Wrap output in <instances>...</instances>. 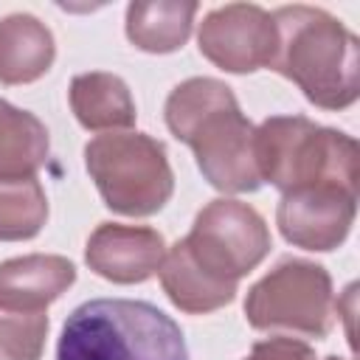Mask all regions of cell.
<instances>
[{
    "mask_svg": "<svg viewBox=\"0 0 360 360\" xmlns=\"http://www.w3.org/2000/svg\"><path fill=\"white\" fill-rule=\"evenodd\" d=\"M169 129L194 149L202 177L222 191H253L262 186L253 135L228 84L217 79H188L166 98Z\"/></svg>",
    "mask_w": 360,
    "mask_h": 360,
    "instance_id": "6da1fadb",
    "label": "cell"
},
{
    "mask_svg": "<svg viewBox=\"0 0 360 360\" xmlns=\"http://www.w3.org/2000/svg\"><path fill=\"white\" fill-rule=\"evenodd\" d=\"M276 56L273 70L295 82L304 96L323 110H343L360 90L357 37L332 14L312 6H284L273 14Z\"/></svg>",
    "mask_w": 360,
    "mask_h": 360,
    "instance_id": "7a4b0ae2",
    "label": "cell"
},
{
    "mask_svg": "<svg viewBox=\"0 0 360 360\" xmlns=\"http://www.w3.org/2000/svg\"><path fill=\"white\" fill-rule=\"evenodd\" d=\"M56 360H188L180 326L146 301L96 298L76 307Z\"/></svg>",
    "mask_w": 360,
    "mask_h": 360,
    "instance_id": "3957f363",
    "label": "cell"
},
{
    "mask_svg": "<svg viewBox=\"0 0 360 360\" xmlns=\"http://www.w3.org/2000/svg\"><path fill=\"white\" fill-rule=\"evenodd\" d=\"M259 177L284 194L332 183L357 191V143L304 115H273L253 135Z\"/></svg>",
    "mask_w": 360,
    "mask_h": 360,
    "instance_id": "277c9868",
    "label": "cell"
},
{
    "mask_svg": "<svg viewBox=\"0 0 360 360\" xmlns=\"http://www.w3.org/2000/svg\"><path fill=\"white\" fill-rule=\"evenodd\" d=\"M84 166L104 202L118 214H155L174 188L163 146L141 132H107L93 138L84 146Z\"/></svg>",
    "mask_w": 360,
    "mask_h": 360,
    "instance_id": "5b68a950",
    "label": "cell"
},
{
    "mask_svg": "<svg viewBox=\"0 0 360 360\" xmlns=\"http://www.w3.org/2000/svg\"><path fill=\"white\" fill-rule=\"evenodd\" d=\"M332 281L321 264L284 262L267 273L245 301L248 323L256 329H290L323 338L332 329Z\"/></svg>",
    "mask_w": 360,
    "mask_h": 360,
    "instance_id": "8992f818",
    "label": "cell"
},
{
    "mask_svg": "<svg viewBox=\"0 0 360 360\" xmlns=\"http://www.w3.org/2000/svg\"><path fill=\"white\" fill-rule=\"evenodd\" d=\"M194 264L214 281L236 287L270 250V233L264 219L239 200L208 202L186 239H180Z\"/></svg>",
    "mask_w": 360,
    "mask_h": 360,
    "instance_id": "52a82bcc",
    "label": "cell"
},
{
    "mask_svg": "<svg viewBox=\"0 0 360 360\" xmlns=\"http://www.w3.org/2000/svg\"><path fill=\"white\" fill-rule=\"evenodd\" d=\"M276 22L259 6L233 3L211 11L200 25V51L222 70L250 73L276 56Z\"/></svg>",
    "mask_w": 360,
    "mask_h": 360,
    "instance_id": "ba28073f",
    "label": "cell"
},
{
    "mask_svg": "<svg viewBox=\"0 0 360 360\" xmlns=\"http://www.w3.org/2000/svg\"><path fill=\"white\" fill-rule=\"evenodd\" d=\"M357 191L332 183L292 188L278 202V228L287 242L307 250L338 248L354 222Z\"/></svg>",
    "mask_w": 360,
    "mask_h": 360,
    "instance_id": "9c48e42d",
    "label": "cell"
},
{
    "mask_svg": "<svg viewBox=\"0 0 360 360\" xmlns=\"http://www.w3.org/2000/svg\"><path fill=\"white\" fill-rule=\"evenodd\" d=\"M84 256L90 270H96L101 278L118 284H135L158 273L166 248H163V236L152 228L104 222L87 239Z\"/></svg>",
    "mask_w": 360,
    "mask_h": 360,
    "instance_id": "30bf717a",
    "label": "cell"
},
{
    "mask_svg": "<svg viewBox=\"0 0 360 360\" xmlns=\"http://www.w3.org/2000/svg\"><path fill=\"white\" fill-rule=\"evenodd\" d=\"M76 278V267L65 256H22L0 264V307L42 312Z\"/></svg>",
    "mask_w": 360,
    "mask_h": 360,
    "instance_id": "8fae6325",
    "label": "cell"
},
{
    "mask_svg": "<svg viewBox=\"0 0 360 360\" xmlns=\"http://www.w3.org/2000/svg\"><path fill=\"white\" fill-rule=\"evenodd\" d=\"M53 62V37L31 14L0 20V82L22 84L39 79Z\"/></svg>",
    "mask_w": 360,
    "mask_h": 360,
    "instance_id": "7c38bea8",
    "label": "cell"
},
{
    "mask_svg": "<svg viewBox=\"0 0 360 360\" xmlns=\"http://www.w3.org/2000/svg\"><path fill=\"white\" fill-rule=\"evenodd\" d=\"M70 107L87 129H124L135 121L129 87L112 73H82L70 82Z\"/></svg>",
    "mask_w": 360,
    "mask_h": 360,
    "instance_id": "4fadbf2b",
    "label": "cell"
},
{
    "mask_svg": "<svg viewBox=\"0 0 360 360\" xmlns=\"http://www.w3.org/2000/svg\"><path fill=\"white\" fill-rule=\"evenodd\" d=\"M158 273H160L163 290L172 298V304L186 312H214V309L225 307L236 292V287L219 284L208 273H202L194 264V259L188 256L183 242H177L163 256Z\"/></svg>",
    "mask_w": 360,
    "mask_h": 360,
    "instance_id": "5bb4252c",
    "label": "cell"
},
{
    "mask_svg": "<svg viewBox=\"0 0 360 360\" xmlns=\"http://www.w3.org/2000/svg\"><path fill=\"white\" fill-rule=\"evenodd\" d=\"M48 160L45 124L0 98V177H34Z\"/></svg>",
    "mask_w": 360,
    "mask_h": 360,
    "instance_id": "9a60e30c",
    "label": "cell"
},
{
    "mask_svg": "<svg viewBox=\"0 0 360 360\" xmlns=\"http://www.w3.org/2000/svg\"><path fill=\"white\" fill-rule=\"evenodd\" d=\"M197 3H132L127 8V37L149 53H169L188 39Z\"/></svg>",
    "mask_w": 360,
    "mask_h": 360,
    "instance_id": "2e32d148",
    "label": "cell"
},
{
    "mask_svg": "<svg viewBox=\"0 0 360 360\" xmlns=\"http://www.w3.org/2000/svg\"><path fill=\"white\" fill-rule=\"evenodd\" d=\"M48 219V200L34 177H0V239H31Z\"/></svg>",
    "mask_w": 360,
    "mask_h": 360,
    "instance_id": "e0dca14e",
    "label": "cell"
},
{
    "mask_svg": "<svg viewBox=\"0 0 360 360\" xmlns=\"http://www.w3.org/2000/svg\"><path fill=\"white\" fill-rule=\"evenodd\" d=\"M48 335V315L0 307V360H39Z\"/></svg>",
    "mask_w": 360,
    "mask_h": 360,
    "instance_id": "ac0fdd59",
    "label": "cell"
},
{
    "mask_svg": "<svg viewBox=\"0 0 360 360\" xmlns=\"http://www.w3.org/2000/svg\"><path fill=\"white\" fill-rule=\"evenodd\" d=\"M245 360H315V352L307 343L290 338H270L264 343H256Z\"/></svg>",
    "mask_w": 360,
    "mask_h": 360,
    "instance_id": "d6986e66",
    "label": "cell"
},
{
    "mask_svg": "<svg viewBox=\"0 0 360 360\" xmlns=\"http://www.w3.org/2000/svg\"><path fill=\"white\" fill-rule=\"evenodd\" d=\"M326 360H340V357H326Z\"/></svg>",
    "mask_w": 360,
    "mask_h": 360,
    "instance_id": "ffe728a7",
    "label": "cell"
}]
</instances>
